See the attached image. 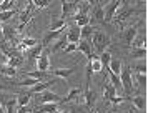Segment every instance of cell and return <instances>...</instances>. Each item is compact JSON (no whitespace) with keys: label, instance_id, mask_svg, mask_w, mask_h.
<instances>
[{"label":"cell","instance_id":"1","mask_svg":"<svg viewBox=\"0 0 148 113\" xmlns=\"http://www.w3.org/2000/svg\"><path fill=\"white\" fill-rule=\"evenodd\" d=\"M110 43H112L110 37L105 32H101V30H95V33L92 35V40H90V45L98 52V55L105 52L108 47H110Z\"/></svg>","mask_w":148,"mask_h":113},{"label":"cell","instance_id":"2","mask_svg":"<svg viewBox=\"0 0 148 113\" xmlns=\"http://www.w3.org/2000/svg\"><path fill=\"white\" fill-rule=\"evenodd\" d=\"M120 83L121 88L125 90V93H132L133 92V80H132V68L130 66H125L120 72Z\"/></svg>","mask_w":148,"mask_h":113},{"label":"cell","instance_id":"3","mask_svg":"<svg viewBox=\"0 0 148 113\" xmlns=\"http://www.w3.org/2000/svg\"><path fill=\"white\" fill-rule=\"evenodd\" d=\"M121 2L120 0H113V2H107V5L103 7V22L108 23V22H112V18L115 17V12L120 8Z\"/></svg>","mask_w":148,"mask_h":113},{"label":"cell","instance_id":"4","mask_svg":"<svg viewBox=\"0 0 148 113\" xmlns=\"http://www.w3.org/2000/svg\"><path fill=\"white\" fill-rule=\"evenodd\" d=\"M37 70H40V72H48V68H50V52H48V48H43L40 53V57L37 58Z\"/></svg>","mask_w":148,"mask_h":113},{"label":"cell","instance_id":"5","mask_svg":"<svg viewBox=\"0 0 148 113\" xmlns=\"http://www.w3.org/2000/svg\"><path fill=\"white\" fill-rule=\"evenodd\" d=\"M97 100H98V92H95L92 88H85V92H83V105H87L90 110H95V103H97Z\"/></svg>","mask_w":148,"mask_h":113},{"label":"cell","instance_id":"6","mask_svg":"<svg viewBox=\"0 0 148 113\" xmlns=\"http://www.w3.org/2000/svg\"><path fill=\"white\" fill-rule=\"evenodd\" d=\"M35 100H37V101H40V103H58V105H60L62 97H58L57 93L50 92V90H47V92L40 93V95H38Z\"/></svg>","mask_w":148,"mask_h":113},{"label":"cell","instance_id":"7","mask_svg":"<svg viewBox=\"0 0 148 113\" xmlns=\"http://www.w3.org/2000/svg\"><path fill=\"white\" fill-rule=\"evenodd\" d=\"M55 83H57V78L48 80V81H38V83H37L35 86H32L28 92L32 93V95H34V93H43V92H47L50 86H53Z\"/></svg>","mask_w":148,"mask_h":113},{"label":"cell","instance_id":"8","mask_svg":"<svg viewBox=\"0 0 148 113\" xmlns=\"http://www.w3.org/2000/svg\"><path fill=\"white\" fill-rule=\"evenodd\" d=\"M136 33H138V25L128 27L127 30L123 32V40H125V45H127V47H132V42H133V38L136 37Z\"/></svg>","mask_w":148,"mask_h":113},{"label":"cell","instance_id":"9","mask_svg":"<svg viewBox=\"0 0 148 113\" xmlns=\"http://www.w3.org/2000/svg\"><path fill=\"white\" fill-rule=\"evenodd\" d=\"M65 38H67L68 43H78V42H80V28L77 25L70 27L67 35H65Z\"/></svg>","mask_w":148,"mask_h":113},{"label":"cell","instance_id":"10","mask_svg":"<svg viewBox=\"0 0 148 113\" xmlns=\"http://www.w3.org/2000/svg\"><path fill=\"white\" fill-rule=\"evenodd\" d=\"M77 70V66H72V68H57V70H52L50 75H55V77H62L65 80H70V77L73 75V72Z\"/></svg>","mask_w":148,"mask_h":113},{"label":"cell","instance_id":"11","mask_svg":"<svg viewBox=\"0 0 148 113\" xmlns=\"http://www.w3.org/2000/svg\"><path fill=\"white\" fill-rule=\"evenodd\" d=\"M57 108H58V103H45V105L37 106L30 113H57Z\"/></svg>","mask_w":148,"mask_h":113},{"label":"cell","instance_id":"12","mask_svg":"<svg viewBox=\"0 0 148 113\" xmlns=\"http://www.w3.org/2000/svg\"><path fill=\"white\" fill-rule=\"evenodd\" d=\"M17 98V105L18 106H28V103L32 101V93L25 90V92H18V95L15 97Z\"/></svg>","mask_w":148,"mask_h":113},{"label":"cell","instance_id":"13","mask_svg":"<svg viewBox=\"0 0 148 113\" xmlns=\"http://www.w3.org/2000/svg\"><path fill=\"white\" fill-rule=\"evenodd\" d=\"M73 10H77V2H68V0H63V2H62V17H60V18L63 20L67 15H70V13L73 12Z\"/></svg>","mask_w":148,"mask_h":113},{"label":"cell","instance_id":"14","mask_svg":"<svg viewBox=\"0 0 148 113\" xmlns=\"http://www.w3.org/2000/svg\"><path fill=\"white\" fill-rule=\"evenodd\" d=\"M82 93V88H70V92H68L67 97H63L60 100V105H67V103H72L75 98H78Z\"/></svg>","mask_w":148,"mask_h":113},{"label":"cell","instance_id":"15","mask_svg":"<svg viewBox=\"0 0 148 113\" xmlns=\"http://www.w3.org/2000/svg\"><path fill=\"white\" fill-rule=\"evenodd\" d=\"M67 28V22L57 17H52V23L48 27V32H57V30H65Z\"/></svg>","mask_w":148,"mask_h":113},{"label":"cell","instance_id":"16","mask_svg":"<svg viewBox=\"0 0 148 113\" xmlns=\"http://www.w3.org/2000/svg\"><path fill=\"white\" fill-rule=\"evenodd\" d=\"M95 28L93 25H85L80 28V40H85V42H90L92 40V35L95 33Z\"/></svg>","mask_w":148,"mask_h":113},{"label":"cell","instance_id":"17","mask_svg":"<svg viewBox=\"0 0 148 113\" xmlns=\"http://www.w3.org/2000/svg\"><path fill=\"white\" fill-rule=\"evenodd\" d=\"M73 18H75V23H77L78 28H82V27H85V25H90V15H87V13L77 12L73 15Z\"/></svg>","mask_w":148,"mask_h":113},{"label":"cell","instance_id":"18","mask_svg":"<svg viewBox=\"0 0 148 113\" xmlns=\"http://www.w3.org/2000/svg\"><path fill=\"white\" fill-rule=\"evenodd\" d=\"M128 100L133 103L138 110H145L147 108V98L143 95H136V97H128Z\"/></svg>","mask_w":148,"mask_h":113},{"label":"cell","instance_id":"19","mask_svg":"<svg viewBox=\"0 0 148 113\" xmlns=\"http://www.w3.org/2000/svg\"><path fill=\"white\" fill-rule=\"evenodd\" d=\"M23 77L35 78V80H38V81H42V80H47V77H50V72H40V70H37V72H25Z\"/></svg>","mask_w":148,"mask_h":113},{"label":"cell","instance_id":"20","mask_svg":"<svg viewBox=\"0 0 148 113\" xmlns=\"http://www.w3.org/2000/svg\"><path fill=\"white\" fill-rule=\"evenodd\" d=\"M42 50H43V47H42V43H37L35 47H32V48H28V50H25L27 52V57L30 60H37L38 57H40Z\"/></svg>","mask_w":148,"mask_h":113},{"label":"cell","instance_id":"21","mask_svg":"<svg viewBox=\"0 0 148 113\" xmlns=\"http://www.w3.org/2000/svg\"><path fill=\"white\" fill-rule=\"evenodd\" d=\"M77 50H78V52H82V53H85L87 57H90V55L93 53L90 42H85V40H80V42L77 43Z\"/></svg>","mask_w":148,"mask_h":113},{"label":"cell","instance_id":"22","mask_svg":"<svg viewBox=\"0 0 148 113\" xmlns=\"http://www.w3.org/2000/svg\"><path fill=\"white\" fill-rule=\"evenodd\" d=\"M98 62L101 63V68H107L108 70V65H110V62H112V52L110 50H105L103 53L98 55Z\"/></svg>","mask_w":148,"mask_h":113},{"label":"cell","instance_id":"23","mask_svg":"<svg viewBox=\"0 0 148 113\" xmlns=\"http://www.w3.org/2000/svg\"><path fill=\"white\" fill-rule=\"evenodd\" d=\"M145 43H147L145 33H141V35H138V33H136V37H135L133 42H132V47H133V48H147V47H145Z\"/></svg>","mask_w":148,"mask_h":113},{"label":"cell","instance_id":"24","mask_svg":"<svg viewBox=\"0 0 148 113\" xmlns=\"http://www.w3.org/2000/svg\"><path fill=\"white\" fill-rule=\"evenodd\" d=\"M68 105H70V112L72 113H92L93 112L87 105H77V103H68Z\"/></svg>","mask_w":148,"mask_h":113},{"label":"cell","instance_id":"25","mask_svg":"<svg viewBox=\"0 0 148 113\" xmlns=\"http://www.w3.org/2000/svg\"><path fill=\"white\" fill-rule=\"evenodd\" d=\"M116 97V90H115L112 85H105L103 86V100L105 101H110V100Z\"/></svg>","mask_w":148,"mask_h":113},{"label":"cell","instance_id":"26","mask_svg":"<svg viewBox=\"0 0 148 113\" xmlns=\"http://www.w3.org/2000/svg\"><path fill=\"white\" fill-rule=\"evenodd\" d=\"M62 32H63V30H57V32H48V33H45V37H43V40H42V47H47L53 38H58V35H60Z\"/></svg>","mask_w":148,"mask_h":113},{"label":"cell","instance_id":"27","mask_svg":"<svg viewBox=\"0 0 148 113\" xmlns=\"http://www.w3.org/2000/svg\"><path fill=\"white\" fill-rule=\"evenodd\" d=\"M107 72H112L113 75H120V72H121V62H120V60H112V62H110V65H108Z\"/></svg>","mask_w":148,"mask_h":113},{"label":"cell","instance_id":"28","mask_svg":"<svg viewBox=\"0 0 148 113\" xmlns=\"http://www.w3.org/2000/svg\"><path fill=\"white\" fill-rule=\"evenodd\" d=\"M67 43H68V42H67V38H65V37H62L60 40H57V43H55V45L52 47L50 50H48V52H50V53H55V52H58V50H63Z\"/></svg>","mask_w":148,"mask_h":113},{"label":"cell","instance_id":"29","mask_svg":"<svg viewBox=\"0 0 148 113\" xmlns=\"http://www.w3.org/2000/svg\"><path fill=\"white\" fill-rule=\"evenodd\" d=\"M0 75L15 77V75H17V68H12V66H8V65H0Z\"/></svg>","mask_w":148,"mask_h":113},{"label":"cell","instance_id":"30","mask_svg":"<svg viewBox=\"0 0 148 113\" xmlns=\"http://www.w3.org/2000/svg\"><path fill=\"white\" fill-rule=\"evenodd\" d=\"M38 83V80H35V78H23L20 80L18 83H17V86H23V88H32V86H35Z\"/></svg>","mask_w":148,"mask_h":113},{"label":"cell","instance_id":"31","mask_svg":"<svg viewBox=\"0 0 148 113\" xmlns=\"http://www.w3.org/2000/svg\"><path fill=\"white\" fill-rule=\"evenodd\" d=\"M17 13H18V10H15V8L7 10V12H2V13H0V23H2V22H7V20H10L14 15H17Z\"/></svg>","mask_w":148,"mask_h":113},{"label":"cell","instance_id":"32","mask_svg":"<svg viewBox=\"0 0 148 113\" xmlns=\"http://www.w3.org/2000/svg\"><path fill=\"white\" fill-rule=\"evenodd\" d=\"M108 77H110V81H112V86H113L115 90H118V88H121L120 77H118V75H113L112 72H108Z\"/></svg>","mask_w":148,"mask_h":113},{"label":"cell","instance_id":"33","mask_svg":"<svg viewBox=\"0 0 148 113\" xmlns=\"http://www.w3.org/2000/svg\"><path fill=\"white\" fill-rule=\"evenodd\" d=\"M92 77H93V70H92V65H90V62H87V66H85V78H87V88H90V81H92Z\"/></svg>","mask_w":148,"mask_h":113},{"label":"cell","instance_id":"34","mask_svg":"<svg viewBox=\"0 0 148 113\" xmlns=\"http://www.w3.org/2000/svg\"><path fill=\"white\" fill-rule=\"evenodd\" d=\"M135 12H136L135 8H128L127 12H125V10H121V12L118 13V17H116V23H120L121 20H125L127 17H130V15H132V13H135Z\"/></svg>","mask_w":148,"mask_h":113},{"label":"cell","instance_id":"35","mask_svg":"<svg viewBox=\"0 0 148 113\" xmlns=\"http://www.w3.org/2000/svg\"><path fill=\"white\" fill-rule=\"evenodd\" d=\"M147 57V48H133L132 58H145Z\"/></svg>","mask_w":148,"mask_h":113},{"label":"cell","instance_id":"36","mask_svg":"<svg viewBox=\"0 0 148 113\" xmlns=\"http://www.w3.org/2000/svg\"><path fill=\"white\" fill-rule=\"evenodd\" d=\"M14 7H15V2H14V0H3V2H0V8H2V12L12 10Z\"/></svg>","mask_w":148,"mask_h":113},{"label":"cell","instance_id":"37","mask_svg":"<svg viewBox=\"0 0 148 113\" xmlns=\"http://www.w3.org/2000/svg\"><path fill=\"white\" fill-rule=\"evenodd\" d=\"M135 81H136V85L141 86L143 90L147 88V75H138V73H136V77H135Z\"/></svg>","mask_w":148,"mask_h":113},{"label":"cell","instance_id":"38","mask_svg":"<svg viewBox=\"0 0 148 113\" xmlns=\"http://www.w3.org/2000/svg\"><path fill=\"white\" fill-rule=\"evenodd\" d=\"M135 72L138 73V75H147V63H136L135 65Z\"/></svg>","mask_w":148,"mask_h":113},{"label":"cell","instance_id":"39","mask_svg":"<svg viewBox=\"0 0 148 113\" xmlns=\"http://www.w3.org/2000/svg\"><path fill=\"white\" fill-rule=\"evenodd\" d=\"M90 65H92V70H93V73L101 72V63L98 62V60H92V62H90Z\"/></svg>","mask_w":148,"mask_h":113},{"label":"cell","instance_id":"40","mask_svg":"<svg viewBox=\"0 0 148 113\" xmlns=\"http://www.w3.org/2000/svg\"><path fill=\"white\" fill-rule=\"evenodd\" d=\"M34 2V5H35V8H45V7L50 3L48 0H32Z\"/></svg>","mask_w":148,"mask_h":113},{"label":"cell","instance_id":"41","mask_svg":"<svg viewBox=\"0 0 148 113\" xmlns=\"http://www.w3.org/2000/svg\"><path fill=\"white\" fill-rule=\"evenodd\" d=\"M75 50H77V43H67L62 52L63 53H72V52H75Z\"/></svg>","mask_w":148,"mask_h":113},{"label":"cell","instance_id":"42","mask_svg":"<svg viewBox=\"0 0 148 113\" xmlns=\"http://www.w3.org/2000/svg\"><path fill=\"white\" fill-rule=\"evenodd\" d=\"M30 112H32L30 106H18L17 108V113H30Z\"/></svg>","mask_w":148,"mask_h":113},{"label":"cell","instance_id":"43","mask_svg":"<svg viewBox=\"0 0 148 113\" xmlns=\"http://www.w3.org/2000/svg\"><path fill=\"white\" fill-rule=\"evenodd\" d=\"M3 40V30H2V23H0V42Z\"/></svg>","mask_w":148,"mask_h":113},{"label":"cell","instance_id":"44","mask_svg":"<svg viewBox=\"0 0 148 113\" xmlns=\"http://www.w3.org/2000/svg\"><path fill=\"white\" fill-rule=\"evenodd\" d=\"M0 113H5V110H3V108H2V106H0Z\"/></svg>","mask_w":148,"mask_h":113},{"label":"cell","instance_id":"45","mask_svg":"<svg viewBox=\"0 0 148 113\" xmlns=\"http://www.w3.org/2000/svg\"><path fill=\"white\" fill-rule=\"evenodd\" d=\"M92 113H98V110H93V112H92Z\"/></svg>","mask_w":148,"mask_h":113},{"label":"cell","instance_id":"46","mask_svg":"<svg viewBox=\"0 0 148 113\" xmlns=\"http://www.w3.org/2000/svg\"><path fill=\"white\" fill-rule=\"evenodd\" d=\"M58 113H70V112H58Z\"/></svg>","mask_w":148,"mask_h":113}]
</instances>
